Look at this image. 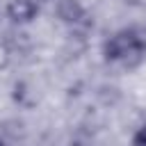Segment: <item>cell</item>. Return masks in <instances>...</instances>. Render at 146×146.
Here are the masks:
<instances>
[{
    "instance_id": "6da1fadb",
    "label": "cell",
    "mask_w": 146,
    "mask_h": 146,
    "mask_svg": "<svg viewBox=\"0 0 146 146\" xmlns=\"http://www.w3.org/2000/svg\"><path fill=\"white\" fill-rule=\"evenodd\" d=\"M137 39H139V34L132 32V30H121V32L112 34V36L105 39V43H103V59L110 62V64H116V62L121 64V59L125 57V52L130 50V46H132Z\"/></svg>"
},
{
    "instance_id": "7a4b0ae2",
    "label": "cell",
    "mask_w": 146,
    "mask_h": 146,
    "mask_svg": "<svg viewBox=\"0 0 146 146\" xmlns=\"http://www.w3.org/2000/svg\"><path fill=\"white\" fill-rule=\"evenodd\" d=\"M5 16L14 25H27L39 16V2L36 0H9L5 7Z\"/></svg>"
},
{
    "instance_id": "3957f363",
    "label": "cell",
    "mask_w": 146,
    "mask_h": 146,
    "mask_svg": "<svg viewBox=\"0 0 146 146\" xmlns=\"http://www.w3.org/2000/svg\"><path fill=\"white\" fill-rule=\"evenodd\" d=\"M55 14L62 23L66 25H78L84 16H87V9L80 0H57L55 2Z\"/></svg>"
},
{
    "instance_id": "277c9868",
    "label": "cell",
    "mask_w": 146,
    "mask_h": 146,
    "mask_svg": "<svg viewBox=\"0 0 146 146\" xmlns=\"http://www.w3.org/2000/svg\"><path fill=\"white\" fill-rule=\"evenodd\" d=\"M144 62H146V41L139 36V39L130 46V50L125 52V57L121 59V64H123L125 68H139Z\"/></svg>"
},
{
    "instance_id": "5b68a950",
    "label": "cell",
    "mask_w": 146,
    "mask_h": 146,
    "mask_svg": "<svg viewBox=\"0 0 146 146\" xmlns=\"http://www.w3.org/2000/svg\"><path fill=\"white\" fill-rule=\"evenodd\" d=\"M130 146H146V125H139V128L132 132Z\"/></svg>"
},
{
    "instance_id": "8992f818",
    "label": "cell",
    "mask_w": 146,
    "mask_h": 146,
    "mask_svg": "<svg viewBox=\"0 0 146 146\" xmlns=\"http://www.w3.org/2000/svg\"><path fill=\"white\" fill-rule=\"evenodd\" d=\"M0 146H7V141H5V139H2V137H0Z\"/></svg>"
}]
</instances>
